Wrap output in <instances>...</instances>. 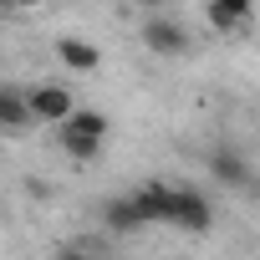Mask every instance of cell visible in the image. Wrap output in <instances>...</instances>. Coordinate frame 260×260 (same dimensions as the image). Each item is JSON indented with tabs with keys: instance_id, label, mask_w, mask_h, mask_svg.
<instances>
[{
	"instance_id": "cell-10",
	"label": "cell",
	"mask_w": 260,
	"mask_h": 260,
	"mask_svg": "<svg viewBox=\"0 0 260 260\" xmlns=\"http://www.w3.org/2000/svg\"><path fill=\"white\" fill-rule=\"evenodd\" d=\"M56 61H61V67H72V72H97V67H102V51H97L92 41L61 36V41H56Z\"/></svg>"
},
{
	"instance_id": "cell-8",
	"label": "cell",
	"mask_w": 260,
	"mask_h": 260,
	"mask_svg": "<svg viewBox=\"0 0 260 260\" xmlns=\"http://www.w3.org/2000/svg\"><path fill=\"white\" fill-rule=\"evenodd\" d=\"M209 174H214L224 189H255V174H250V164L240 158V148H214V153H209Z\"/></svg>"
},
{
	"instance_id": "cell-13",
	"label": "cell",
	"mask_w": 260,
	"mask_h": 260,
	"mask_svg": "<svg viewBox=\"0 0 260 260\" xmlns=\"http://www.w3.org/2000/svg\"><path fill=\"white\" fill-rule=\"evenodd\" d=\"M127 6H143V11H148V6H158V0H127Z\"/></svg>"
},
{
	"instance_id": "cell-2",
	"label": "cell",
	"mask_w": 260,
	"mask_h": 260,
	"mask_svg": "<svg viewBox=\"0 0 260 260\" xmlns=\"http://www.w3.org/2000/svg\"><path fill=\"white\" fill-rule=\"evenodd\" d=\"M26 97H31V117L36 122H67L72 112H77V97L61 87V82H41V87H26Z\"/></svg>"
},
{
	"instance_id": "cell-3",
	"label": "cell",
	"mask_w": 260,
	"mask_h": 260,
	"mask_svg": "<svg viewBox=\"0 0 260 260\" xmlns=\"http://www.w3.org/2000/svg\"><path fill=\"white\" fill-rule=\"evenodd\" d=\"M209 219H214V209H209V199H204L199 189H174L169 224H179V230H189V235H204V230H209Z\"/></svg>"
},
{
	"instance_id": "cell-9",
	"label": "cell",
	"mask_w": 260,
	"mask_h": 260,
	"mask_svg": "<svg viewBox=\"0 0 260 260\" xmlns=\"http://www.w3.org/2000/svg\"><path fill=\"white\" fill-rule=\"evenodd\" d=\"M102 224H107V235H138V230H143V214H138L133 194L107 199V204H102Z\"/></svg>"
},
{
	"instance_id": "cell-14",
	"label": "cell",
	"mask_w": 260,
	"mask_h": 260,
	"mask_svg": "<svg viewBox=\"0 0 260 260\" xmlns=\"http://www.w3.org/2000/svg\"><path fill=\"white\" fill-rule=\"evenodd\" d=\"M0 16H11V0H0Z\"/></svg>"
},
{
	"instance_id": "cell-12",
	"label": "cell",
	"mask_w": 260,
	"mask_h": 260,
	"mask_svg": "<svg viewBox=\"0 0 260 260\" xmlns=\"http://www.w3.org/2000/svg\"><path fill=\"white\" fill-rule=\"evenodd\" d=\"M31 6H41V0H11V11H31Z\"/></svg>"
},
{
	"instance_id": "cell-6",
	"label": "cell",
	"mask_w": 260,
	"mask_h": 260,
	"mask_svg": "<svg viewBox=\"0 0 260 260\" xmlns=\"http://www.w3.org/2000/svg\"><path fill=\"white\" fill-rule=\"evenodd\" d=\"M133 204H138L143 224H169V204H174V184H164V179H148V184H138V189H133Z\"/></svg>"
},
{
	"instance_id": "cell-4",
	"label": "cell",
	"mask_w": 260,
	"mask_h": 260,
	"mask_svg": "<svg viewBox=\"0 0 260 260\" xmlns=\"http://www.w3.org/2000/svg\"><path fill=\"white\" fill-rule=\"evenodd\" d=\"M143 46L153 56H184L189 51V31L179 21H169V16H148L143 21Z\"/></svg>"
},
{
	"instance_id": "cell-11",
	"label": "cell",
	"mask_w": 260,
	"mask_h": 260,
	"mask_svg": "<svg viewBox=\"0 0 260 260\" xmlns=\"http://www.w3.org/2000/svg\"><path fill=\"white\" fill-rule=\"evenodd\" d=\"M56 260H97V255H87V250H56Z\"/></svg>"
},
{
	"instance_id": "cell-1",
	"label": "cell",
	"mask_w": 260,
	"mask_h": 260,
	"mask_svg": "<svg viewBox=\"0 0 260 260\" xmlns=\"http://www.w3.org/2000/svg\"><path fill=\"white\" fill-rule=\"evenodd\" d=\"M107 133H112V127H107V117L97 112V107H77L61 127H56V138H61V148L72 153V158H97L102 153V143H107Z\"/></svg>"
},
{
	"instance_id": "cell-7",
	"label": "cell",
	"mask_w": 260,
	"mask_h": 260,
	"mask_svg": "<svg viewBox=\"0 0 260 260\" xmlns=\"http://www.w3.org/2000/svg\"><path fill=\"white\" fill-rule=\"evenodd\" d=\"M204 21H209L219 36L245 31V26L255 21V0H209V6H204Z\"/></svg>"
},
{
	"instance_id": "cell-5",
	"label": "cell",
	"mask_w": 260,
	"mask_h": 260,
	"mask_svg": "<svg viewBox=\"0 0 260 260\" xmlns=\"http://www.w3.org/2000/svg\"><path fill=\"white\" fill-rule=\"evenodd\" d=\"M31 122H36V117H31V97H26V87L0 82V133L16 138V133H26Z\"/></svg>"
}]
</instances>
